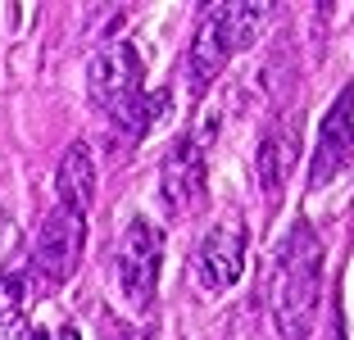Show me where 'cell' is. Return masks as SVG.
Segmentation results:
<instances>
[{
	"instance_id": "cell-1",
	"label": "cell",
	"mask_w": 354,
	"mask_h": 340,
	"mask_svg": "<svg viewBox=\"0 0 354 340\" xmlns=\"http://www.w3.org/2000/svg\"><path fill=\"white\" fill-rule=\"evenodd\" d=\"M268 309L281 340H309L323 309V240L309 223H291L272 254L268 272Z\"/></svg>"
},
{
	"instance_id": "cell-2",
	"label": "cell",
	"mask_w": 354,
	"mask_h": 340,
	"mask_svg": "<svg viewBox=\"0 0 354 340\" xmlns=\"http://www.w3.org/2000/svg\"><path fill=\"white\" fill-rule=\"evenodd\" d=\"M86 95L100 113H109V123L127 136L141 141L150 127L164 118L168 109V91H146V68L132 41H109L91 55L86 64Z\"/></svg>"
},
{
	"instance_id": "cell-3",
	"label": "cell",
	"mask_w": 354,
	"mask_h": 340,
	"mask_svg": "<svg viewBox=\"0 0 354 340\" xmlns=\"http://www.w3.org/2000/svg\"><path fill=\"white\" fill-rule=\"evenodd\" d=\"M82 249H86V218L68 214V209L46 214L41 232H37V245H32V258H28V277H23L28 299L55 295V290L77 272Z\"/></svg>"
},
{
	"instance_id": "cell-4",
	"label": "cell",
	"mask_w": 354,
	"mask_h": 340,
	"mask_svg": "<svg viewBox=\"0 0 354 340\" xmlns=\"http://www.w3.org/2000/svg\"><path fill=\"white\" fill-rule=\"evenodd\" d=\"M114 272H118V286H123V299L136 313L155 309L159 272H164V232L150 218H132L127 223L123 240H118V254H114Z\"/></svg>"
},
{
	"instance_id": "cell-5",
	"label": "cell",
	"mask_w": 354,
	"mask_h": 340,
	"mask_svg": "<svg viewBox=\"0 0 354 340\" xmlns=\"http://www.w3.org/2000/svg\"><path fill=\"white\" fill-rule=\"evenodd\" d=\"M245 249H250V236H245V218L241 214H227L209 227L200 236V249H196V272H200V286L209 295H223L241 281L245 272Z\"/></svg>"
},
{
	"instance_id": "cell-6",
	"label": "cell",
	"mask_w": 354,
	"mask_h": 340,
	"mask_svg": "<svg viewBox=\"0 0 354 340\" xmlns=\"http://www.w3.org/2000/svg\"><path fill=\"white\" fill-rule=\"evenodd\" d=\"M159 200L168 214L191 218L209 200V168H205V141L200 136H182L159 164Z\"/></svg>"
},
{
	"instance_id": "cell-7",
	"label": "cell",
	"mask_w": 354,
	"mask_h": 340,
	"mask_svg": "<svg viewBox=\"0 0 354 340\" xmlns=\"http://www.w3.org/2000/svg\"><path fill=\"white\" fill-rule=\"evenodd\" d=\"M232 55H236V41H232V28H227V10H223V5H200L196 32H191V46H187L191 91L205 95L209 86L223 77V68L232 64Z\"/></svg>"
},
{
	"instance_id": "cell-8",
	"label": "cell",
	"mask_w": 354,
	"mask_h": 340,
	"mask_svg": "<svg viewBox=\"0 0 354 340\" xmlns=\"http://www.w3.org/2000/svg\"><path fill=\"white\" fill-rule=\"evenodd\" d=\"M300 109H286L277 113L259 136V150H254V177H259V191L263 200L277 205L286 182H291L295 164H300Z\"/></svg>"
},
{
	"instance_id": "cell-9",
	"label": "cell",
	"mask_w": 354,
	"mask_h": 340,
	"mask_svg": "<svg viewBox=\"0 0 354 340\" xmlns=\"http://www.w3.org/2000/svg\"><path fill=\"white\" fill-rule=\"evenodd\" d=\"M354 155V91L341 86L336 104L327 109L323 132H318V150H313V168H309V191H323L350 168Z\"/></svg>"
},
{
	"instance_id": "cell-10",
	"label": "cell",
	"mask_w": 354,
	"mask_h": 340,
	"mask_svg": "<svg viewBox=\"0 0 354 340\" xmlns=\"http://www.w3.org/2000/svg\"><path fill=\"white\" fill-rule=\"evenodd\" d=\"M55 196H59V209L86 218L95 200V159H91V145L73 141L68 150L59 155V168H55Z\"/></svg>"
},
{
	"instance_id": "cell-11",
	"label": "cell",
	"mask_w": 354,
	"mask_h": 340,
	"mask_svg": "<svg viewBox=\"0 0 354 340\" xmlns=\"http://www.w3.org/2000/svg\"><path fill=\"white\" fill-rule=\"evenodd\" d=\"M28 331V286L23 277H0V340H19Z\"/></svg>"
},
{
	"instance_id": "cell-12",
	"label": "cell",
	"mask_w": 354,
	"mask_h": 340,
	"mask_svg": "<svg viewBox=\"0 0 354 340\" xmlns=\"http://www.w3.org/2000/svg\"><path fill=\"white\" fill-rule=\"evenodd\" d=\"M118 340H155V331H150V327H127Z\"/></svg>"
},
{
	"instance_id": "cell-13",
	"label": "cell",
	"mask_w": 354,
	"mask_h": 340,
	"mask_svg": "<svg viewBox=\"0 0 354 340\" xmlns=\"http://www.w3.org/2000/svg\"><path fill=\"white\" fill-rule=\"evenodd\" d=\"M50 340H82V336H77V327H73V322H64L59 331H50Z\"/></svg>"
},
{
	"instance_id": "cell-14",
	"label": "cell",
	"mask_w": 354,
	"mask_h": 340,
	"mask_svg": "<svg viewBox=\"0 0 354 340\" xmlns=\"http://www.w3.org/2000/svg\"><path fill=\"white\" fill-rule=\"evenodd\" d=\"M28 340H50V331H32V336Z\"/></svg>"
}]
</instances>
